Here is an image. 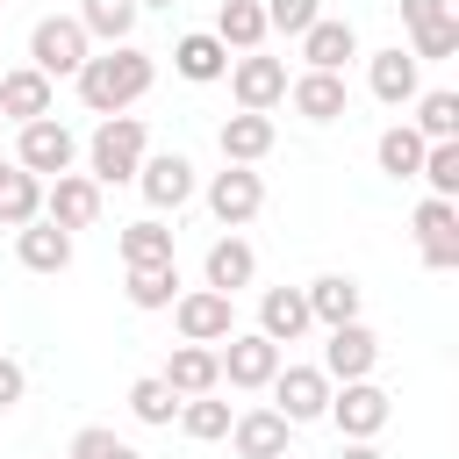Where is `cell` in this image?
<instances>
[{
    "mask_svg": "<svg viewBox=\"0 0 459 459\" xmlns=\"http://www.w3.org/2000/svg\"><path fill=\"white\" fill-rule=\"evenodd\" d=\"M14 258H22L29 273H65V265H72V230H57L50 215H36V222L14 230Z\"/></svg>",
    "mask_w": 459,
    "mask_h": 459,
    "instance_id": "20",
    "label": "cell"
},
{
    "mask_svg": "<svg viewBox=\"0 0 459 459\" xmlns=\"http://www.w3.org/2000/svg\"><path fill=\"white\" fill-rule=\"evenodd\" d=\"M416 244H423V265H430V273H452V265H459V208L430 194V201L416 208Z\"/></svg>",
    "mask_w": 459,
    "mask_h": 459,
    "instance_id": "15",
    "label": "cell"
},
{
    "mask_svg": "<svg viewBox=\"0 0 459 459\" xmlns=\"http://www.w3.org/2000/svg\"><path fill=\"white\" fill-rule=\"evenodd\" d=\"M416 179H430V194H437V201H459V136H452V143H423Z\"/></svg>",
    "mask_w": 459,
    "mask_h": 459,
    "instance_id": "36",
    "label": "cell"
},
{
    "mask_svg": "<svg viewBox=\"0 0 459 459\" xmlns=\"http://www.w3.org/2000/svg\"><path fill=\"white\" fill-rule=\"evenodd\" d=\"M366 86H373V100H387V108H409V100L423 93V57H409L402 43H394V50H373V65H366Z\"/></svg>",
    "mask_w": 459,
    "mask_h": 459,
    "instance_id": "14",
    "label": "cell"
},
{
    "mask_svg": "<svg viewBox=\"0 0 459 459\" xmlns=\"http://www.w3.org/2000/svg\"><path fill=\"white\" fill-rule=\"evenodd\" d=\"M230 93H237V108H280L287 100V65L280 57H265V50H237L230 57Z\"/></svg>",
    "mask_w": 459,
    "mask_h": 459,
    "instance_id": "7",
    "label": "cell"
},
{
    "mask_svg": "<svg viewBox=\"0 0 459 459\" xmlns=\"http://www.w3.org/2000/svg\"><path fill=\"white\" fill-rule=\"evenodd\" d=\"M129 416H136V423H151V430H165V423L179 416V394H172L158 373H143V380L129 387Z\"/></svg>",
    "mask_w": 459,
    "mask_h": 459,
    "instance_id": "35",
    "label": "cell"
},
{
    "mask_svg": "<svg viewBox=\"0 0 459 459\" xmlns=\"http://www.w3.org/2000/svg\"><path fill=\"white\" fill-rule=\"evenodd\" d=\"M129 308H172V294H179V258H165V265H129Z\"/></svg>",
    "mask_w": 459,
    "mask_h": 459,
    "instance_id": "28",
    "label": "cell"
},
{
    "mask_svg": "<svg viewBox=\"0 0 459 459\" xmlns=\"http://www.w3.org/2000/svg\"><path fill=\"white\" fill-rule=\"evenodd\" d=\"M172 423H179L186 437H201V445H215V437H230V402H215V394H186Z\"/></svg>",
    "mask_w": 459,
    "mask_h": 459,
    "instance_id": "34",
    "label": "cell"
},
{
    "mask_svg": "<svg viewBox=\"0 0 459 459\" xmlns=\"http://www.w3.org/2000/svg\"><path fill=\"white\" fill-rule=\"evenodd\" d=\"M308 323H316V316H308V294H301V287H265V294H258V337L294 344Z\"/></svg>",
    "mask_w": 459,
    "mask_h": 459,
    "instance_id": "22",
    "label": "cell"
},
{
    "mask_svg": "<svg viewBox=\"0 0 459 459\" xmlns=\"http://www.w3.org/2000/svg\"><path fill=\"white\" fill-rule=\"evenodd\" d=\"M86 57H93V36L79 29V14H43V22L29 29V65H36L43 79H72Z\"/></svg>",
    "mask_w": 459,
    "mask_h": 459,
    "instance_id": "3",
    "label": "cell"
},
{
    "mask_svg": "<svg viewBox=\"0 0 459 459\" xmlns=\"http://www.w3.org/2000/svg\"><path fill=\"white\" fill-rule=\"evenodd\" d=\"M72 79H79V100H86L93 115H122L129 100H143V93H151L158 65H151L136 43H108V50H100V57H86Z\"/></svg>",
    "mask_w": 459,
    "mask_h": 459,
    "instance_id": "1",
    "label": "cell"
},
{
    "mask_svg": "<svg viewBox=\"0 0 459 459\" xmlns=\"http://www.w3.org/2000/svg\"><path fill=\"white\" fill-rule=\"evenodd\" d=\"M136 186H143V201L165 215V208H186L194 201V165L179 158V151H143V165H136Z\"/></svg>",
    "mask_w": 459,
    "mask_h": 459,
    "instance_id": "13",
    "label": "cell"
},
{
    "mask_svg": "<svg viewBox=\"0 0 459 459\" xmlns=\"http://www.w3.org/2000/svg\"><path fill=\"white\" fill-rule=\"evenodd\" d=\"M36 215H43V179L14 165V172L0 179V230H22V222H36Z\"/></svg>",
    "mask_w": 459,
    "mask_h": 459,
    "instance_id": "29",
    "label": "cell"
},
{
    "mask_svg": "<svg viewBox=\"0 0 459 459\" xmlns=\"http://www.w3.org/2000/svg\"><path fill=\"white\" fill-rule=\"evenodd\" d=\"M373 158H380V172H387V179H416V165H423V136H416L409 122H394V129H380Z\"/></svg>",
    "mask_w": 459,
    "mask_h": 459,
    "instance_id": "32",
    "label": "cell"
},
{
    "mask_svg": "<svg viewBox=\"0 0 459 459\" xmlns=\"http://www.w3.org/2000/svg\"><path fill=\"white\" fill-rule=\"evenodd\" d=\"M0 115H7V122H36V115H50V79H43L36 65L0 72Z\"/></svg>",
    "mask_w": 459,
    "mask_h": 459,
    "instance_id": "24",
    "label": "cell"
},
{
    "mask_svg": "<svg viewBox=\"0 0 459 459\" xmlns=\"http://www.w3.org/2000/svg\"><path fill=\"white\" fill-rule=\"evenodd\" d=\"M72 158H79V136H72L57 115H36V122H22V136H14V165H22V172H36V179H57V172H72Z\"/></svg>",
    "mask_w": 459,
    "mask_h": 459,
    "instance_id": "4",
    "label": "cell"
},
{
    "mask_svg": "<svg viewBox=\"0 0 459 459\" xmlns=\"http://www.w3.org/2000/svg\"><path fill=\"white\" fill-rule=\"evenodd\" d=\"M416 43H409V57H452L459 50V14H437V22H423V29H409Z\"/></svg>",
    "mask_w": 459,
    "mask_h": 459,
    "instance_id": "38",
    "label": "cell"
},
{
    "mask_svg": "<svg viewBox=\"0 0 459 459\" xmlns=\"http://www.w3.org/2000/svg\"><path fill=\"white\" fill-rule=\"evenodd\" d=\"M7 172H14V158H0V179H7Z\"/></svg>",
    "mask_w": 459,
    "mask_h": 459,
    "instance_id": "44",
    "label": "cell"
},
{
    "mask_svg": "<svg viewBox=\"0 0 459 459\" xmlns=\"http://www.w3.org/2000/svg\"><path fill=\"white\" fill-rule=\"evenodd\" d=\"M287 437H294V423H287L280 409H244V416H230L237 459H287Z\"/></svg>",
    "mask_w": 459,
    "mask_h": 459,
    "instance_id": "16",
    "label": "cell"
},
{
    "mask_svg": "<svg viewBox=\"0 0 459 459\" xmlns=\"http://www.w3.org/2000/svg\"><path fill=\"white\" fill-rule=\"evenodd\" d=\"M136 7H179V0H136Z\"/></svg>",
    "mask_w": 459,
    "mask_h": 459,
    "instance_id": "43",
    "label": "cell"
},
{
    "mask_svg": "<svg viewBox=\"0 0 459 459\" xmlns=\"http://www.w3.org/2000/svg\"><path fill=\"white\" fill-rule=\"evenodd\" d=\"M265 387H273V409H280L294 430L316 423V416L330 409V373H323V366H280Z\"/></svg>",
    "mask_w": 459,
    "mask_h": 459,
    "instance_id": "6",
    "label": "cell"
},
{
    "mask_svg": "<svg viewBox=\"0 0 459 459\" xmlns=\"http://www.w3.org/2000/svg\"><path fill=\"white\" fill-rule=\"evenodd\" d=\"M294 43H301L308 72H344V65L359 57V29H351V22H330V14H316V22H308Z\"/></svg>",
    "mask_w": 459,
    "mask_h": 459,
    "instance_id": "17",
    "label": "cell"
},
{
    "mask_svg": "<svg viewBox=\"0 0 459 459\" xmlns=\"http://www.w3.org/2000/svg\"><path fill=\"white\" fill-rule=\"evenodd\" d=\"M337 459H380V452H373V437H344V452H337Z\"/></svg>",
    "mask_w": 459,
    "mask_h": 459,
    "instance_id": "42",
    "label": "cell"
},
{
    "mask_svg": "<svg viewBox=\"0 0 459 459\" xmlns=\"http://www.w3.org/2000/svg\"><path fill=\"white\" fill-rule=\"evenodd\" d=\"M380 366V337L351 316V323H330V344H323V373L330 380H366Z\"/></svg>",
    "mask_w": 459,
    "mask_h": 459,
    "instance_id": "12",
    "label": "cell"
},
{
    "mask_svg": "<svg viewBox=\"0 0 459 459\" xmlns=\"http://www.w3.org/2000/svg\"><path fill=\"white\" fill-rule=\"evenodd\" d=\"M215 359H222V380H230V387H265V380L280 373V344L258 337V330H230Z\"/></svg>",
    "mask_w": 459,
    "mask_h": 459,
    "instance_id": "11",
    "label": "cell"
},
{
    "mask_svg": "<svg viewBox=\"0 0 459 459\" xmlns=\"http://www.w3.org/2000/svg\"><path fill=\"white\" fill-rule=\"evenodd\" d=\"M258 7H265V29H280V36H301V29L323 14L316 0H258Z\"/></svg>",
    "mask_w": 459,
    "mask_h": 459,
    "instance_id": "39",
    "label": "cell"
},
{
    "mask_svg": "<svg viewBox=\"0 0 459 459\" xmlns=\"http://www.w3.org/2000/svg\"><path fill=\"white\" fill-rule=\"evenodd\" d=\"M65 459H143L129 437H115V430H100V423H86L79 437H72V452Z\"/></svg>",
    "mask_w": 459,
    "mask_h": 459,
    "instance_id": "37",
    "label": "cell"
},
{
    "mask_svg": "<svg viewBox=\"0 0 459 459\" xmlns=\"http://www.w3.org/2000/svg\"><path fill=\"white\" fill-rule=\"evenodd\" d=\"M172 323H179L186 344H222V337L237 330V308H230V294L194 287V294H172Z\"/></svg>",
    "mask_w": 459,
    "mask_h": 459,
    "instance_id": "9",
    "label": "cell"
},
{
    "mask_svg": "<svg viewBox=\"0 0 459 459\" xmlns=\"http://www.w3.org/2000/svg\"><path fill=\"white\" fill-rule=\"evenodd\" d=\"M273 115H258V108H237V115H222V129H215V143H222V165H258L265 151H273Z\"/></svg>",
    "mask_w": 459,
    "mask_h": 459,
    "instance_id": "18",
    "label": "cell"
},
{
    "mask_svg": "<svg viewBox=\"0 0 459 459\" xmlns=\"http://www.w3.org/2000/svg\"><path fill=\"white\" fill-rule=\"evenodd\" d=\"M158 380H165L179 402H186V394H215V387H222V359H215V344H179Z\"/></svg>",
    "mask_w": 459,
    "mask_h": 459,
    "instance_id": "21",
    "label": "cell"
},
{
    "mask_svg": "<svg viewBox=\"0 0 459 459\" xmlns=\"http://www.w3.org/2000/svg\"><path fill=\"white\" fill-rule=\"evenodd\" d=\"M136 0H79V29L86 36H100V43H129V29H136Z\"/></svg>",
    "mask_w": 459,
    "mask_h": 459,
    "instance_id": "30",
    "label": "cell"
},
{
    "mask_svg": "<svg viewBox=\"0 0 459 459\" xmlns=\"http://www.w3.org/2000/svg\"><path fill=\"white\" fill-rule=\"evenodd\" d=\"M437 14H452V0H402V22H409V29H423V22H437Z\"/></svg>",
    "mask_w": 459,
    "mask_h": 459,
    "instance_id": "41",
    "label": "cell"
},
{
    "mask_svg": "<svg viewBox=\"0 0 459 459\" xmlns=\"http://www.w3.org/2000/svg\"><path fill=\"white\" fill-rule=\"evenodd\" d=\"M22 394H29V373H22V366H14L7 351H0V416H7V409H14Z\"/></svg>",
    "mask_w": 459,
    "mask_h": 459,
    "instance_id": "40",
    "label": "cell"
},
{
    "mask_svg": "<svg viewBox=\"0 0 459 459\" xmlns=\"http://www.w3.org/2000/svg\"><path fill=\"white\" fill-rule=\"evenodd\" d=\"M301 294H308V316H316L323 330L359 316V280H351V273H323V280H308Z\"/></svg>",
    "mask_w": 459,
    "mask_h": 459,
    "instance_id": "26",
    "label": "cell"
},
{
    "mask_svg": "<svg viewBox=\"0 0 459 459\" xmlns=\"http://www.w3.org/2000/svg\"><path fill=\"white\" fill-rule=\"evenodd\" d=\"M287 100H294L301 122H337V115L351 108L344 72H301V79H287Z\"/></svg>",
    "mask_w": 459,
    "mask_h": 459,
    "instance_id": "19",
    "label": "cell"
},
{
    "mask_svg": "<svg viewBox=\"0 0 459 459\" xmlns=\"http://www.w3.org/2000/svg\"><path fill=\"white\" fill-rule=\"evenodd\" d=\"M143 151H151L143 115H100V129H93V143H86V172H93L100 186H122V179H136Z\"/></svg>",
    "mask_w": 459,
    "mask_h": 459,
    "instance_id": "2",
    "label": "cell"
},
{
    "mask_svg": "<svg viewBox=\"0 0 459 459\" xmlns=\"http://www.w3.org/2000/svg\"><path fill=\"white\" fill-rule=\"evenodd\" d=\"M265 208V179L251 172V165H222L215 179H208V215L222 222V230H237V222H251Z\"/></svg>",
    "mask_w": 459,
    "mask_h": 459,
    "instance_id": "10",
    "label": "cell"
},
{
    "mask_svg": "<svg viewBox=\"0 0 459 459\" xmlns=\"http://www.w3.org/2000/svg\"><path fill=\"white\" fill-rule=\"evenodd\" d=\"M165 258H172V230L158 215H143V222L122 230V265H165Z\"/></svg>",
    "mask_w": 459,
    "mask_h": 459,
    "instance_id": "33",
    "label": "cell"
},
{
    "mask_svg": "<svg viewBox=\"0 0 459 459\" xmlns=\"http://www.w3.org/2000/svg\"><path fill=\"white\" fill-rule=\"evenodd\" d=\"M344 437H380L387 430V416H394V402H387V387H373V380H344V387H330V409H323Z\"/></svg>",
    "mask_w": 459,
    "mask_h": 459,
    "instance_id": "5",
    "label": "cell"
},
{
    "mask_svg": "<svg viewBox=\"0 0 459 459\" xmlns=\"http://www.w3.org/2000/svg\"><path fill=\"white\" fill-rule=\"evenodd\" d=\"M172 65H179V79L208 86V79H222V72H230V50L215 43V29H194V36H179V43H172Z\"/></svg>",
    "mask_w": 459,
    "mask_h": 459,
    "instance_id": "25",
    "label": "cell"
},
{
    "mask_svg": "<svg viewBox=\"0 0 459 459\" xmlns=\"http://www.w3.org/2000/svg\"><path fill=\"white\" fill-rule=\"evenodd\" d=\"M251 273H258V251H251L244 237H215V244H208V258H201V280H208L215 294L251 287Z\"/></svg>",
    "mask_w": 459,
    "mask_h": 459,
    "instance_id": "23",
    "label": "cell"
},
{
    "mask_svg": "<svg viewBox=\"0 0 459 459\" xmlns=\"http://www.w3.org/2000/svg\"><path fill=\"white\" fill-rule=\"evenodd\" d=\"M409 129H416L423 143H452V136H459V93H445V86H437V93H416V122H409Z\"/></svg>",
    "mask_w": 459,
    "mask_h": 459,
    "instance_id": "31",
    "label": "cell"
},
{
    "mask_svg": "<svg viewBox=\"0 0 459 459\" xmlns=\"http://www.w3.org/2000/svg\"><path fill=\"white\" fill-rule=\"evenodd\" d=\"M43 215L57 230H93L100 222V179L93 172H57L43 179Z\"/></svg>",
    "mask_w": 459,
    "mask_h": 459,
    "instance_id": "8",
    "label": "cell"
},
{
    "mask_svg": "<svg viewBox=\"0 0 459 459\" xmlns=\"http://www.w3.org/2000/svg\"><path fill=\"white\" fill-rule=\"evenodd\" d=\"M273 29H265V7L258 0H222L215 7V43L222 50H258Z\"/></svg>",
    "mask_w": 459,
    "mask_h": 459,
    "instance_id": "27",
    "label": "cell"
}]
</instances>
